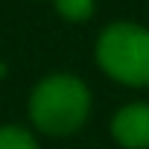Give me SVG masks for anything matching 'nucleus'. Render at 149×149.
I'll return each instance as SVG.
<instances>
[{"label": "nucleus", "mask_w": 149, "mask_h": 149, "mask_svg": "<svg viewBox=\"0 0 149 149\" xmlns=\"http://www.w3.org/2000/svg\"><path fill=\"white\" fill-rule=\"evenodd\" d=\"M0 149H38L35 137L21 126H3L0 129Z\"/></svg>", "instance_id": "4"}, {"label": "nucleus", "mask_w": 149, "mask_h": 149, "mask_svg": "<svg viewBox=\"0 0 149 149\" xmlns=\"http://www.w3.org/2000/svg\"><path fill=\"white\" fill-rule=\"evenodd\" d=\"M56 12L73 24H82L94 15V0H56Z\"/></svg>", "instance_id": "5"}, {"label": "nucleus", "mask_w": 149, "mask_h": 149, "mask_svg": "<svg viewBox=\"0 0 149 149\" xmlns=\"http://www.w3.org/2000/svg\"><path fill=\"white\" fill-rule=\"evenodd\" d=\"M97 61L111 79L134 88L149 85V29L120 21L100 32Z\"/></svg>", "instance_id": "2"}, {"label": "nucleus", "mask_w": 149, "mask_h": 149, "mask_svg": "<svg viewBox=\"0 0 149 149\" xmlns=\"http://www.w3.org/2000/svg\"><path fill=\"white\" fill-rule=\"evenodd\" d=\"M91 111V91L79 76L53 73L41 79L29 97V117L44 134H73Z\"/></svg>", "instance_id": "1"}, {"label": "nucleus", "mask_w": 149, "mask_h": 149, "mask_svg": "<svg viewBox=\"0 0 149 149\" xmlns=\"http://www.w3.org/2000/svg\"><path fill=\"white\" fill-rule=\"evenodd\" d=\"M111 134L123 149H149V102H129L111 120Z\"/></svg>", "instance_id": "3"}]
</instances>
